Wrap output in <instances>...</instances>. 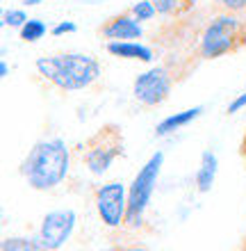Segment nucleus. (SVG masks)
Instances as JSON below:
<instances>
[{
    "instance_id": "1",
    "label": "nucleus",
    "mask_w": 246,
    "mask_h": 251,
    "mask_svg": "<svg viewBox=\"0 0 246 251\" xmlns=\"http://www.w3.org/2000/svg\"><path fill=\"white\" fill-rule=\"evenodd\" d=\"M68 167H71L68 144L62 137H48L30 149L21 165V174L25 176L27 185L32 190L48 192L64 183L68 176Z\"/></svg>"
},
{
    "instance_id": "2",
    "label": "nucleus",
    "mask_w": 246,
    "mask_h": 251,
    "mask_svg": "<svg viewBox=\"0 0 246 251\" xmlns=\"http://www.w3.org/2000/svg\"><path fill=\"white\" fill-rule=\"evenodd\" d=\"M44 80L62 92H80L100 78V64L87 53H57L44 55L34 62Z\"/></svg>"
},
{
    "instance_id": "3",
    "label": "nucleus",
    "mask_w": 246,
    "mask_h": 251,
    "mask_svg": "<svg viewBox=\"0 0 246 251\" xmlns=\"http://www.w3.org/2000/svg\"><path fill=\"white\" fill-rule=\"evenodd\" d=\"M246 44V19L233 12L214 16L205 25L199 41V53L203 60H219L224 55L240 50Z\"/></svg>"
},
{
    "instance_id": "4",
    "label": "nucleus",
    "mask_w": 246,
    "mask_h": 251,
    "mask_svg": "<svg viewBox=\"0 0 246 251\" xmlns=\"http://www.w3.org/2000/svg\"><path fill=\"white\" fill-rule=\"evenodd\" d=\"M162 165H164V153L155 151L151 158L146 160V165L139 169V174L134 176L133 185L128 190V212H126V226L128 228H141L144 226V217H146L148 203L153 199L155 185L160 178Z\"/></svg>"
},
{
    "instance_id": "5",
    "label": "nucleus",
    "mask_w": 246,
    "mask_h": 251,
    "mask_svg": "<svg viewBox=\"0 0 246 251\" xmlns=\"http://www.w3.org/2000/svg\"><path fill=\"white\" fill-rule=\"evenodd\" d=\"M119 155H123V135L114 124L98 128L82 144V160L93 176H103Z\"/></svg>"
},
{
    "instance_id": "6",
    "label": "nucleus",
    "mask_w": 246,
    "mask_h": 251,
    "mask_svg": "<svg viewBox=\"0 0 246 251\" xmlns=\"http://www.w3.org/2000/svg\"><path fill=\"white\" fill-rule=\"evenodd\" d=\"M96 212L100 222L107 228H121L126 226V212H128V190L121 180H110L100 185L93 197Z\"/></svg>"
},
{
    "instance_id": "7",
    "label": "nucleus",
    "mask_w": 246,
    "mask_h": 251,
    "mask_svg": "<svg viewBox=\"0 0 246 251\" xmlns=\"http://www.w3.org/2000/svg\"><path fill=\"white\" fill-rule=\"evenodd\" d=\"M173 89V75L166 66H153L148 71L139 73L133 82V96L146 107L162 105Z\"/></svg>"
},
{
    "instance_id": "8",
    "label": "nucleus",
    "mask_w": 246,
    "mask_h": 251,
    "mask_svg": "<svg viewBox=\"0 0 246 251\" xmlns=\"http://www.w3.org/2000/svg\"><path fill=\"white\" fill-rule=\"evenodd\" d=\"M78 224V215L75 210L67 208V210H53L48 212L39 228V240L46 251H57L68 242V238L73 235V228Z\"/></svg>"
},
{
    "instance_id": "9",
    "label": "nucleus",
    "mask_w": 246,
    "mask_h": 251,
    "mask_svg": "<svg viewBox=\"0 0 246 251\" xmlns=\"http://www.w3.org/2000/svg\"><path fill=\"white\" fill-rule=\"evenodd\" d=\"M98 32L107 41H134L144 37V27H141V21L133 16V12H121L107 19Z\"/></svg>"
},
{
    "instance_id": "10",
    "label": "nucleus",
    "mask_w": 246,
    "mask_h": 251,
    "mask_svg": "<svg viewBox=\"0 0 246 251\" xmlns=\"http://www.w3.org/2000/svg\"><path fill=\"white\" fill-rule=\"evenodd\" d=\"M107 53L114 57H121V60H137L146 62V64L155 60L153 50L139 41H107Z\"/></svg>"
},
{
    "instance_id": "11",
    "label": "nucleus",
    "mask_w": 246,
    "mask_h": 251,
    "mask_svg": "<svg viewBox=\"0 0 246 251\" xmlns=\"http://www.w3.org/2000/svg\"><path fill=\"white\" fill-rule=\"evenodd\" d=\"M201 114H203V105L189 107V110H182V112H176V114H171V117H166V119H162L160 124L155 126V137H169V135H173L176 130L189 126L192 121H196Z\"/></svg>"
},
{
    "instance_id": "12",
    "label": "nucleus",
    "mask_w": 246,
    "mask_h": 251,
    "mask_svg": "<svg viewBox=\"0 0 246 251\" xmlns=\"http://www.w3.org/2000/svg\"><path fill=\"white\" fill-rule=\"evenodd\" d=\"M217 172H219V158L214 151H203L201 153V165H199V172H196V190L201 194H207L212 190L214 180H217Z\"/></svg>"
},
{
    "instance_id": "13",
    "label": "nucleus",
    "mask_w": 246,
    "mask_h": 251,
    "mask_svg": "<svg viewBox=\"0 0 246 251\" xmlns=\"http://www.w3.org/2000/svg\"><path fill=\"white\" fill-rule=\"evenodd\" d=\"M0 251H46L39 238H25V235H14V238H5Z\"/></svg>"
},
{
    "instance_id": "14",
    "label": "nucleus",
    "mask_w": 246,
    "mask_h": 251,
    "mask_svg": "<svg viewBox=\"0 0 246 251\" xmlns=\"http://www.w3.org/2000/svg\"><path fill=\"white\" fill-rule=\"evenodd\" d=\"M46 32H48V25L41 19H27L25 25L19 30V37L25 41V44H34V41L44 39Z\"/></svg>"
},
{
    "instance_id": "15",
    "label": "nucleus",
    "mask_w": 246,
    "mask_h": 251,
    "mask_svg": "<svg viewBox=\"0 0 246 251\" xmlns=\"http://www.w3.org/2000/svg\"><path fill=\"white\" fill-rule=\"evenodd\" d=\"M153 2L162 16H180L194 5V0H153Z\"/></svg>"
},
{
    "instance_id": "16",
    "label": "nucleus",
    "mask_w": 246,
    "mask_h": 251,
    "mask_svg": "<svg viewBox=\"0 0 246 251\" xmlns=\"http://www.w3.org/2000/svg\"><path fill=\"white\" fill-rule=\"evenodd\" d=\"M130 12H133V16L137 21H153L155 14H157V7H155L153 0H139V2H134L133 7H130Z\"/></svg>"
},
{
    "instance_id": "17",
    "label": "nucleus",
    "mask_w": 246,
    "mask_h": 251,
    "mask_svg": "<svg viewBox=\"0 0 246 251\" xmlns=\"http://www.w3.org/2000/svg\"><path fill=\"white\" fill-rule=\"evenodd\" d=\"M27 14L23 9H5L2 12V25L5 27H14V30H21L25 25Z\"/></svg>"
},
{
    "instance_id": "18",
    "label": "nucleus",
    "mask_w": 246,
    "mask_h": 251,
    "mask_svg": "<svg viewBox=\"0 0 246 251\" xmlns=\"http://www.w3.org/2000/svg\"><path fill=\"white\" fill-rule=\"evenodd\" d=\"M78 32V25H75L73 21H60L57 25L50 27V34L53 37H62V34H73Z\"/></svg>"
},
{
    "instance_id": "19",
    "label": "nucleus",
    "mask_w": 246,
    "mask_h": 251,
    "mask_svg": "<svg viewBox=\"0 0 246 251\" xmlns=\"http://www.w3.org/2000/svg\"><path fill=\"white\" fill-rule=\"evenodd\" d=\"M226 12H233V14H240L246 9V0H217Z\"/></svg>"
},
{
    "instance_id": "20",
    "label": "nucleus",
    "mask_w": 246,
    "mask_h": 251,
    "mask_svg": "<svg viewBox=\"0 0 246 251\" xmlns=\"http://www.w3.org/2000/svg\"><path fill=\"white\" fill-rule=\"evenodd\" d=\"M244 107H246V92H244V94H240V96H237V99H235L233 103L228 105L226 112H228V114H237L240 110H244Z\"/></svg>"
},
{
    "instance_id": "21",
    "label": "nucleus",
    "mask_w": 246,
    "mask_h": 251,
    "mask_svg": "<svg viewBox=\"0 0 246 251\" xmlns=\"http://www.w3.org/2000/svg\"><path fill=\"white\" fill-rule=\"evenodd\" d=\"M110 251H148V249H144V247H139V245H119Z\"/></svg>"
},
{
    "instance_id": "22",
    "label": "nucleus",
    "mask_w": 246,
    "mask_h": 251,
    "mask_svg": "<svg viewBox=\"0 0 246 251\" xmlns=\"http://www.w3.org/2000/svg\"><path fill=\"white\" fill-rule=\"evenodd\" d=\"M9 75V64L5 60H0V78H7Z\"/></svg>"
},
{
    "instance_id": "23",
    "label": "nucleus",
    "mask_w": 246,
    "mask_h": 251,
    "mask_svg": "<svg viewBox=\"0 0 246 251\" xmlns=\"http://www.w3.org/2000/svg\"><path fill=\"white\" fill-rule=\"evenodd\" d=\"M242 155L246 158V135H244V139H242Z\"/></svg>"
}]
</instances>
